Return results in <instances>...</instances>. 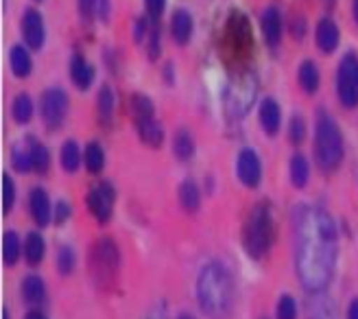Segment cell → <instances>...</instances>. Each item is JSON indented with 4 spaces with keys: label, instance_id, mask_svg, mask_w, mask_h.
Returning a JSON list of instances; mask_svg holds the SVG:
<instances>
[{
    "label": "cell",
    "instance_id": "cell-45",
    "mask_svg": "<svg viewBox=\"0 0 358 319\" xmlns=\"http://www.w3.org/2000/svg\"><path fill=\"white\" fill-rule=\"evenodd\" d=\"M348 319H358V297H356V299H352V302H350Z\"/></svg>",
    "mask_w": 358,
    "mask_h": 319
},
{
    "label": "cell",
    "instance_id": "cell-39",
    "mask_svg": "<svg viewBox=\"0 0 358 319\" xmlns=\"http://www.w3.org/2000/svg\"><path fill=\"white\" fill-rule=\"evenodd\" d=\"M147 50H149L151 59L159 57V29H157V24H151V31L147 35Z\"/></svg>",
    "mask_w": 358,
    "mask_h": 319
},
{
    "label": "cell",
    "instance_id": "cell-42",
    "mask_svg": "<svg viewBox=\"0 0 358 319\" xmlns=\"http://www.w3.org/2000/svg\"><path fill=\"white\" fill-rule=\"evenodd\" d=\"M70 219V206L66 201H57V208H55V221L57 223H64Z\"/></svg>",
    "mask_w": 358,
    "mask_h": 319
},
{
    "label": "cell",
    "instance_id": "cell-28",
    "mask_svg": "<svg viewBox=\"0 0 358 319\" xmlns=\"http://www.w3.org/2000/svg\"><path fill=\"white\" fill-rule=\"evenodd\" d=\"M129 112H131V118L136 122H140V120L153 118L155 110H153V103H151L149 97H145V94H131V99H129Z\"/></svg>",
    "mask_w": 358,
    "mask_h": 319
},
{
    "label": "cell",
    "instance_id": "cell-35",
    "mask_svg": "<svg viewBox=\"0 0 358 319\" xmlns=\"http://www.w3.org/2000/svg\"><path fill=\"white\" fill-rule=\"evenodd\" d=\"M278 319H297V302L291 295H282L278 299V309H275Z\"/></svg>",
    "mask_w": 358,
    "mask_h": 319
},
{
    "label": "cell",
    "instance_id": "cell-4",
    "mask_svg": "<svg viewBox=\"0 0 358 319\" xmlns=\"http://www.w3.org/2000/svg\"><path fill=\"white\" fill-rule=\"evenodd\" d=\"M275 236V227H273V215L268 206L258 204L252 208V212L247 215L245 227H243V247L245 254L249 258H262L268 250H271V243Z\"/></svg>",
    "mask_w": 358,
    "mask_h": 319
},
{
    "label": "cell",
    "instance_id": "cell-34",
    "mask_svg": "<svg viewBox=\"0 0 358 319\" xmlns=\"http://www.w3.org/2000/svg\"><path fill=\"white\" fill-rule=\"evenodd\" d=\"M11 164L17 173H29L33 171V162H31V143L27 145H15L11 149Z\"/></svg>",
    "mask_w": 358,
    "mask_h": 319
},
{
    "label": "cell",
    "instance_id": "cell-48",
    "mask_svg": "<svg viewBox=\"0 0 358 319\" xmlns=\"http://www.w3.org/2000/svg\"><path fill=\"white\" fill-rule=\"evenodd\" d=\"M179 319H192L190 315H182V317H179Z\"/></svg>",
    "mask_w": 358,
    "mask_h": 319
},
{
    "label": "cell",
    "instance_id": "cell-8",
    "mask_svg": "<svg viewBox=\"0 0 358 319\" xmlns=\"http://www.w3.org/2000/svg\"><path fill=\"white\" fill-rule=\"evenodd\" d=\"M114 199L116 192L110 182H101L85 194V206L99 223H107L114 215Z\"/></svg>",
    "mask_w": 358,
    "mask_h": 319
},
{
    "label": "cell",
    "instance_id": "cell-36",
    "mask_svg": "<svg viewBox=\"0 0 358 319\" xmlns=\"http://www.w3.org/2000/svg\"><path fill=\"white\" fill-rule=\"evenodd\" d=\"M57 269H59L64 276L73 274V269H75V252L70 250L68 245L59 247V252H57Z\"/></svg>",
    "mask_w": 358,
    "mask_h": 319
},
{
    "label": "cell",
    "instance_id": "cell-19",
    "mask_svg": "<svg viewBox=\"0 0 358 319\" xmlns=\"http://www.w3.org/2000/svg\"><path fill=\"white\" fill-rule=\"evenodd\" d=\"M136 129H138V138L151 149H157L159 145L164 143V127L159 125L155 118L149 120H140L136 122Z\"/></svg>",
    "mask_w": 358,
    "mask_h": 319
},
{
    "label": "cell",
    "instance_id": "cell-1",
    "mask_svg": "<svg viewBox=\"0 0 358 319\" xmlns=\"http://www.w3.org/2000/svg\"><path fill=\"white\" fill-rule=\"evenodd\" d=\"M295 269L301 287L319 293L334 276L338 256V229L324 208L303 206L295 210Z\"/></svg>",
    "mask_w": 358,
    "mask_h": 319
},
{
    "label": "cell",
    "instance_id": "cell-14",
    "mask_svg": "<svg viewBox=\"0 0 358 319\" xmlns=\"http://www.w3.org/2000/svg\"><path fill=\"white\" fill-rule=\"evenodd\" d=\"M260 29H262V38H264L266 46L275 48L282 42V15L275 7H268L262 11Z\"/></svg>",
    "mask_w": 358,
    "mask_h": 319
},
{
    "label": "cell",
    "instance_id": "cell-13",
    "mask_svg": "<svg viewBox=\"0 0 358 319\" xmlns=\"http://www.w3.org/2000/svg\"><path fill=\"white\" fill-rule=\"evenodd\" d=\"M338 40H341V33H338L336 22L330 20V17H321L319 24H317V31H315V44H317V48L321 52H326V55H330V52L336 50Z\"/></svg>",
    "mask_w": 358,
    "mask_h": 319
},
{
    "label": "cell",
    "instance_id": "cell-21",
    "mask_svg": "<svg viewBox=\"0 0 358 319\" xmlns=\"http://www.w3.org/2000/svg\"><path fill=\"white\" fill-rule=\"evenodd\" d=\"M44 254H46V241L42 239L40 232H29L27 239H24V258L31 267L35 264H40L44 260Z\"/></svg>",
    "mask_w": 358,
    "mask_h": 319
},
{
    "label": "cell",
    "instance_id": "cell-10",
    "mask_svg": "<svg viewBox=\"0 0 358 319\" xmlns=\"http://www.w3.org/2000/svg\"><path fill=\"white\" fill-rule=\"evenodd\" d=\"M227 46L236 57H245L252 50V27L243 13H234L227 22Z\"/></svg>",
    "mask_w": 358,
    "mask_h": 319
},
{
    "label": "cell",
    "instance_id": "cell-47",
    "mask_svg": "<svg viewBox=\"0 0 358 319\" xmlns=\"http://www.w3.org/2000/svg\"><path fill=\"white\" fill-rule=\"evenodd\" d=\"M354 20L358 22V0H354Z\"/></svg>",
    "mask_w": 358,
    "mask_h": 319
},
{
    "label": "cell",
    "instance_id": "cell-18",
    "mask_svg": "<svg viewBox=\"0 0 358 319\" xmlns=\"http://www.w3.org/2000/svg\"><path fill=\"white\" fill-rule=\"evenodd\" d=\"M171 33H173V40L184 46L190 42L192 38V15L186 9H179L173 13V20H171Z\"/></svg>",
    "mask_w": 358,
    "mask_h": 319
},
{
    "label": "cell",
    "instance_id": "cell-33",
    "mask_svg": "<svg viewBox=\"0 0 358 319\" xmlns=\"http://www.w3.org/2000/svg\"><path fill=\"white\" fill-rule=\"evenodd\" d=\"M83 162H85V169L90 173H101L103 166H105V153H103V147L99 143H90L85 147V153H83Z\"/></svg>",
    "mask_w": 358,
    "mask_h": 319
},
{
    "label": "cell",
    "instance_id": "cell-15",
    "mask_svg": "<svg viewBox=\"0 0 358 319\" xmlns=\"http://www.w3.org/2000/svg\"><path fill=\"white\" fill-rule=\"evenodd\" d=\"M29 210H31V217L33 221L38 223L40 227H46L50 223L52 217V210H50V199L44 188H33L29 194Z\"/></svg>",
    "mask_w": 358,
    "mask_h": 319
},
{
    "label": "cell",
    "instance_id": "cell-43",
    "mask_svg": "<svg viewBox=\"0 0 358 319\" xmlns=\"http://www.w3.org/2000/svg\"><path fill=\"white\" fill-rule=\"evenodd\" d=\"M313 319H334V313H332L328 306H321V309H317V306H315V311H313Z\"/></svg>",
    "mask_w": 358,
    "mask_h": 319
},
{
    "label": "cell",
    "instance_id": "cell-29",
    "mask_svg": "<svg viewBox=\"0 0 358 319\" xmlns=\"http://www.w3.org/2000/svg\"><path fill=\"white\" fill-rule=\"evenodd\" d=\"M11 116L17 125H27L33 118V101L29 94H17L11 103Z\"/></svg>",
    "mask_w": 358,
    "mask_h": 319
},
{
    "label": "cell",
    "instance_id": "cell-7",
    "mask_svg": "<svg viewBox=\"0 0 358 319\" xmlns=\"http://www.w3.org/2000/svg\"><path fill=\"white\" fill-rule=\"evenodd\" d=\"M336 97L343 108H356L358 105V57L354 52L341 59L336 70Z\"/></svg>",
    "mask_w": 358,
    "mask_h": 319
},
{
    "label": "cell",
    "instance_id": "cell-41",
    "mask_svg": "<svg viewBox=\"0 0 358 319\" xmlns=\"http://www.w3.org/2000/svg\"><path fill=\"white\" fill-rule=\"evenodd\" d=\"M99 11V0H79V13L83 20H92Z\"/></svg>",
    "mask_w": 358,
    "mask_h": 319
},
{
    "label": "cell",
    "instance_id": "cell-30",
    "mask_svg": "<svg viewBox=\"0 0 358 319\" xmlns=\"http://www.w3.org/2000/svg\"><path fill=\"white\" fill-rule=\"evenodd\" d=\"M20 254H22L20 239H17L13 229H9V232H5V236H3V260L7 267H13L17 258H20Z\"/></svg>",
    "mask_w": 358,
    "mask_h": 319
},
{
    "label": "cell",
    "instance_id": "cell-37",
    "mask_svg": "<svg viewBox=\"0 0 358 319\" xmlns=\"http://www.w3.org/2000/svg\"><path fill=\"white\" fill-rule=\"evenodd\" d=\"M303 136H306V122H303L301 116H293L289 122V138L293 145H301L303 143Z\"/></svg>",
    "mask_w": 358,
    "mask_h": 319
},
{
    "label": "cell",
    "instance_id": "cell-12",
    "mask_svg": "<svg viewBox=\"0 0 358 319\" xmlns=\"http://www.w3.org/2000/svg\"><path fill=\"white\" fill-rule=\"evenodd\" d=\"M22 35H24V42H27L29 48L40 50L44 46L46 29H44L42 15L35 11V9H27L24 15H22Z\"/></svg>",
    "mask_w": 358,
    "mask_h": 319
},
{
    "label": "cell",
    "instance_id": "cell-38",
    "mask_svg": "<svg viewBox=\"0 0 358 319\" xmlns=\"http://www.w3.org/2000/svg\"><path fill=\"white\" fill-rule=\"evenodd\" d=\"M13 201H15V184L9 175L3 177V212H7L13 208Z\"/></svg>",
    "mask_w": 358,
    "mask_h": 319
},
{
    "label": "cell",
    "instance_id": "cell-2",
    "mask_svg": "<svg viewBox=\"0 0 358 319\" xmlns=\"http://www.w3.org/2000/svg\"><path fill=\"white\" fill-rule=\"evenodd\" d=\"M196 297L201 309L212 317H223L234 304V280L225 264L208 262L196 278Z\"/></svg>",
    "mask_w": 358,
    "mask_h": 319
},
{
    "label": "cell",
    "instance_id": "cell-24",
    "mask_svg": "<svg viewBox=\"0 0 358 319\" xmlns=\"http://www.w3.org/2000/svg\"><path fill=\"white\" fill-rule=\"evenodd\" d=\"M9 66H11V73L15 77H20V79L29 77L31 75V68H33L29 50L22 48V46H13L11 52H9Z\"/></svg>",
    "mask_w": 358,
    "mask_h": 319
},
{
    "label": "cell",
    "instance_id": "cell-40",
    "mask_svg": "<svg viewBox=\"0 0 358 319\" xmlns=\"http://www.w3.org/2000/svg\"><path fill=\"white\" fill-rule=\"evenodd\" d=\"M145 5H147V13L153 22L159 20V15L164 13V7H166V0H145Z\"/></svg>",
    "mask_w": 358,
    "mask_h": 319
},
{
    "label": "cell",
    "instance_id": "cell-20",
    "mask_svg": "<svg viewBox=\"0 0 358 319\" xmlns=\"http://www.w3.org/2000/svg\"><path fill=\"white\" fill-rule=\"evenodd\" d=\"M177 199H179V206H182L186 212H196L201 206V192H199V186H196L192 180H184L177 188Z\"/></svg>",
    "mask_w": 358,
    "mask_h": 319
},
{
    "label": "cell",
    "instance_id": "cell-6",
    "mask_svg": "<svg viewBox=\"0 0 358 319\" xmlns=\"http://www.w3.org/2000/svg\"><path fill=\"white\" fill-rule=\"evenodd\" d=\"M256 90H258V85H256V79L252 75L236 77L225 90V97H223L225 110L236 118L245 116L247 110L252 108L254 99H256Z\"/></svg>",
    "mask_w": 358,
    "mask_h": 319
},
{
    "label": "cell",
    "instance_id": "cell-9",
    "mask_svg": "<svg viewBox=\"0 0 358 319\" xmlns=\"http://www.w3.org/2000/svg\"><path fill=\"white\" fill-rule=\"evenodd\" d=\"M40 112H42V120L48 129H57L62 127V122L66 120L68 114V97L59 87H50L42 94V103H40Z\"/></svg>",
    "mask_w": 358,
    "mask_h": 319
},
{
    "label": "cell",
    "instance_id": "cell-16",
    "mask_svg": "<svg viewBox=\"0 0 358 319\" xmlns=\"http://www.w3.org/2000/svg\"><path fill=\"white\" fill-rule=\"evenodd\" d=\"M258 120H260V127L264 129V134L268 136H275L282 127V110L278 101L273 99H264L260 103V112H258Z\"/></svg>",
    "mask_w": 358,
    "mask_h": 319
},
{
    "label": "cell",
    "instance_id": "cell-26",
    "mask_svg": "<svg viewBox=\"0 0 358 319\" xmlns=\"http://www.w3.org/2000/svg\"><path fill=\"white\" fill-rule=\"evenodd\" d=\"M96 110H99V120L103 127H110L112 125V118H114V92L110 85H103L101 92H99V103H96Z\"/></svg>",
    "mask_w": 358,
    "mask_h": 319
},
{
    "label": "cell",
    "instance_id": "cell-22",
    "mask_svg": "<svg viewBox=\"0 0 358 319\" xmlns=\"http://www.w3.org/2000/svg\"><path fill=\"white\" fill-rule=\"evenodd\" d=\"M22 297L24 302L35 306V304H42L44 297H46V287H44V280L40 276H27L22 280Z\"/></svg>",
    "mask_w": 358,
    "mask_h": 319
},
{
    "label": "cell",
    "instance_id": "cell-27",
    "mask_svg": "<svg viewBox=\"0 0 358 319\" xmlns=\"http://www.w3.org/2000/svg\"><path fill=\"white\" fill-rule=\"evenodd\" d=\"M81 160H83V155H81L79 145L75 143V140H66L64 147H62V166H64V171H66V173H75V171H79Z\"/></svg>",
    "mask_w": 358,
    "mask_h": 319
},
{
    "label": "cell",
    "instance_id": "cell-5",
    "mask_svg": "<svg viewBox=\"0 0 358 319\" xmlns=\"http://www.w3.org/2000/svg\"><path fill=\"white\" fill-rule=\"evenodd\" d=\"M120 267V254L112 239H99L90 250V276L99 287L107 289L114 285Z\"/></svg>",
    "mask_w": 358,
    "mask_h": 319
},
{
    "label": "cell",
    "instance_id": "cell-3",
    "mask_svg": "<svg viewBox=\"0 0 358 319\" xmlns=\"http://www.w3.org/2000/svg\"><path fill=\"white\" fill-rule=\"evenodd\" d=\"M313 151H315V160L319 169L324 173H332L341 166L343 162V134L341 127L336 125V120L326 114L319 112L315 118V143H313Z\"/></svg>",
    "mask_w": 358,
    "mask_h": 319
},
{
    "label": "cell",
    "instance_id": "cell-32",
    "mask_svg": "<svg viewBox=\"0 0 358 319\" xmlns=\"http://www.w3.org/2000/svg\"><path fill=\"white\" fill-rule=\"evenodd\" d=\"M31 143V162H33V171H38L40 175H44L50 166V155H48V149L38 143V140L29 138Z\"/></svg>",
    "mask_w": 358,
    "mask_h": 319
},
{
    "label": "cell",
    "instance_id": "cell-44",
    "mask_svg": "<svg viewBox=\"0 0 358 319\" xmlns=\"http://www.w3.org/2000/svg\"><path fill=\"white\" fill-rule=\"evenodd\" d=\"M99 15H101V20L110 17V0H99Z\"/></svg>",
    "mask_w": 358,
    "mask_h": 319
},
{
    "label": "cell",
    "instance_id": "cell-31",
    "mask_svg": "<svg viewBox=\"0 0 358 319\" xmlns=\"http://www.w3.org/2000/svg\"><path fill=\"white\" fill-rule=\"evenodd\" d=\"M173 153L177 160H190L194 155V140L186 129H179L173 138Z\"/></svg>",
    "mask_w": 358,
    "mask_h": 319
},
{
    "label": "cell",
    "instance_id": "cell-46",
    "mask_svg": "<svg viewBox=\"0 0 358 319\" xmlns=\"http://www.w3.org/2000/svg\"><path fill=\"white\" fill-rule=\"evenodd\" d=\"M24 319H46V317H44L42 313H38V311H33V313H29Z\"/></svg>",
    "mask_w": 358,
    "mask_h": 319
},
{
    "label": "cell",
    "instance_id": "cell-17",
    "mask_svg": "<svg viewBox=\"0 0 358 319\" xmlns=\"http://www.w3.org/2000/svg\"><path fill=\"white\" fill-rule=\"evenodd\" d=\"M70 79L79 87V90H87L94 81V68L85 62L83 55H73L70 59Z\"/></svg>",
    "mask_w": 358,
    "mask_h": 319
},
{
    "label": "cell",
    "instance_id": "cell-25",
    "mask_svg": "<svg viewBox=\"0 0 358 319\" xmlns=\"http://www.w3.org/2000/svg\"><path fill=\"white\" fill-rule=\"evenodd\" d=\"M297 81H299V87L306 94H315L319 90V70L313 62H301L299 70H297Z\"/></svg>",
    "mask_w": 358,
    "mask_h": 319
},
{
    "label": "cell",
    "instance_id": "cell-11",
    "mask_svg": "<svg viewBox=\"0 0 358 319\" xmlns=\"http://www.w3.org/2000/svg\"><path fill=\"white\" fill-rule=\"evenodd\" d=\"M236 173H238V180L243 182V186H247V188H256L260 184L262 164H260V157L256 155L254 149H243L238 153Z\"/></svg>",
    "mask_w": 358,
    "mask_h": 319
},
{
    "label": "cell",
    "instance_id": "cell-23",
    "mask_svg": "<svg viewBox=\"0 0 358 319\" xmlns=\"http://www.w3.org/2000/svg\"><path fill=\"white\" fill-rule=\"evenodd\" d=\"M289 175H291V184L295 188H306L308 180H310V166L308 160L303 157L301 153H295L291 157V166H289Z\"/></svg>",
    "mask_w": 358,
    "mask_h": 319
}]
</instances>
